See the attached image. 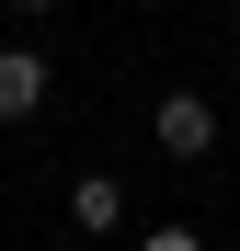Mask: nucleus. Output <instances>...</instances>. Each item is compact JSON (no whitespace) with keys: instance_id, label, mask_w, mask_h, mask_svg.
<instances>
[{"instance_id":"1","label":"nucleus","mask_w":240,"mask_h":251,"mask_svg":"<svg viewBox=\"0 0 240 251\" xmlns=\"http://www.w3.org/2000/svg\"><path fill=\"white\" fill-rule=\"evenodd\" d=\"M149 137H160V160H206L217 149V103L206 92H160L149 103Z\"/></svg>"},{"instance_id":"2","label":"nucleus","mask_w":240,"mask_h":251,"mask_svg":"<svg viewBox=\"0 0 240 251\" xmlns=\"http://www.w3.org/2000/svg\"><path fill=\"white\" fill-rule=\"evenodd\" d=\"M46 92H57V80H46V57H34V46H0V126H23Z\"/></svg>"},{"instance_id":"3","label":"nucleus","mask_w":240,"mask_h":251,"mask_svg":"<svg viewBox=\"0 0 240 251\" xmlns=\"http://www.w3.org/2000/svg\"><path fill=\"white\" fill-rule=\"evenodd\" d=\"M69 228H80V240L126 228V183H114V172H80V183H69Z\"/></svg>"},{"instance_id":"4","label":"nucleus","mask_w":240,"mask_h":251,"mask_svg":"<svg viewBox=\"0 0 240 251\" xmlns=\"http://www.w3.org/2000/svg\"><path fill=\"white\" fill-rule=\"evenodd\" d=\"M149 251H206V240H194V228H149Z\"/></svg>"},{"instance_id":"5","label":"nucleus","mask_w":240,"mask_h":251,"mask_svg":"<svg viewBox=\"0 0 240 251\" xmlns=\"http://www.w3.org/2000/svg\"><path fill=\"white\" fill-rule=\"evenodd\" d=\"M12 12H23V23H46V12H57V0H12Z\"/></svg>"}]
</instances>
